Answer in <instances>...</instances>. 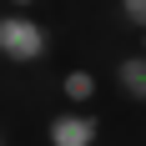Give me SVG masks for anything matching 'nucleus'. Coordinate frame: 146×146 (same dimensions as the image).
Returning <instances> with one entry per match:
<instances>
[{
	"label": "nucleus",
	"instance_id": "obj_7",
	"mask_svg": "<svg viewBox=\"0 0 146 146\" xmlns=\"http://www.w3.org/2000/svg\"><path fill=\"white\" fill-rule=\"evenodd\" d=\"M136 35H141V50H146V30H136Z\"/></svg>",
	"mask_w": 146,
	"mask_h": 146
},
{
	"label": "nucleus",
	"instance_id": "obj_5",
	"mask_svg": "<svg viewBox=\"0 0 146 146\" xmlns=\"http://www.w3.org/2000/svg\"><path fill=\"white\" fill-rule=\"evenodd\" d=\"M121 15H126L136 30H146V0H121Z\"/></svg>",
	"mask_w": 146,
	"mask_h": 146
},
{
	"label": "nucleus",
	"instance_id": "obj_8",
	"mask_svg": "<svg viewBox=\"0 0 146 146\" xmlns=\"http://www.w3.org/2000/svg\"><path fill=\"white\" fill-rule=\"evenodd\" d=\"M0 146H5V131H0Z\"/></svg>",
	"mask_w": 146,
	"mask_h": 146
},
{
	"label": "nucleus",
	"instance_id": "obj_4",
	"mask_svg": "<svg viewBox=\"0 0 146 146\" xmlns=\"http://www.w3.org/2000/svg\"><path fill=\"white\" fill-rule=\"evenodd\" d=\"M60 96H66L71 106H86V101H96V76H91L86 66L66 71V76H60Z\"/></svg>",
	"mask_w": 146,
	"mask_h": 146
},
{
	"label": "nucleus",
	"instance_id": "obj_2",
	"mask_svg": "<svg viewBox=\"0 0 146 146\" xmlns=\"http://www.w3.org/2000/svg\"><path fill=\"white\" fill-rule=\"evenodd\" d=\"M96 136H101V121L86 116V111H56L45 126L50 146H96Z\"/></svg>",
	"mask_w": 146,
	"mask_h": 146
},
{
	"label": "nucleus",
	"instance_id": "obj_6",
	"mask_svg": "<svg viewBox=\"0 0 146 146\" xmlns=\"http://www.w3.org/2000/svg\"><path fill=\"white\" fill-rule=\"evenodd\" d=\"M5 5H15V10H30V5H35V0H5Z\"/></svg>",
	"mask_w": 146,
	"mask_h": 146
},
{
	"label": "nucleus",
	"instance_id": "obj_1",
	"mask_svg": "<svg viewBox=\"0 0 146 146\" xmlns=\"http://www.w3.org/2000/svg\"><path fill=\"white\" fill-rule=\"evenodd\" d=\"M50 56V30L30 10H5L0 15V60L10 66H35Z\"/></svg>",
	"mask_w": 146,
	"mask_h": 146
},
{
	"label": "nucleus",
	"instance_id": "obj_3",
	"mask_svg": "<svg viewBox=\"0 0 146 146\" xmlns=\"http://www.w3.org/2000/svg\"><path fill=\"white\" fill-rule=\"evenodd\" d=\"M116 86H121V96H126V101L146 106V50L116 60Z\"/></svg>",
	"mask_w": 146,
	"mask_h": 146
}]
</instances>
